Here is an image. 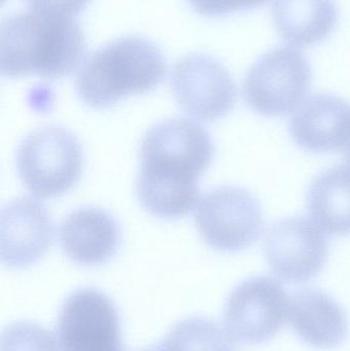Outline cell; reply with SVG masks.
Wrapping results in <instances>:
<instances>
[{
	"label": "cell",
	"mask_w": 350,
	"mask_h": 351,
	"mask_svg": "<svg viewBox=\"0 0 350 351\" xmlns=\"http://www.w3.org/2000/svg\"><path fill=\"white\" fill-rule=\"evenodd\" d=\"M195 223L203 241L224 253H236L254 245L263 230L258 200L242 188L223 186L199 198Z\"/></svg>",
	"instance_id": "cell-6"
},
{
	"label": "cell",
	"mask_w": 350,
	"mask_h": 351,
	"mask_svg": "<svg viewBox=\"0 0 350 351\" xmlns=\"http://www.w3.org/2000/svg\"><path fill=\"white\" fill-rule=\"evenodd\" d=\"M263 252L275 276L290 284H304L318 276L326 265L329 241L316 225L295 217L269 228Z\"/></svg>",
	"instance_id": "cell-10"
},
{
	"label": "cell",
	"mask_w": 350,
	"mask_h": 351,
	"mask_svg": "<svg viewBox=\"0 0 350 351\" xmlns=\"http://www.w3.org/2000/svg\"><path fill=\"white\" fill-rule=\"evenodd\" d=\"M168 73L160 47L139 36H125L88 56L76 77L79 98L92 108L158 88Z\"/></svg>",
	"instance_id": "cell-3"
},
{
	"label": "cell",
	"mask_w": 350,
	"mask_h": 351,
	"mask_svg": "<svg viewBox=\"0 0 350 351\" xmlns=\"http://www.w3.org/2000/svg\"><path fill=\"white\" fill-rule=\"evenodd\" d=\"M214 146L199 123L173 119L152 125L142 140L137 195L153 216L178 219L199 202V178L209 168Z\"/></svg>",
	"instance_id": "cell-1"
},
{
	"label": "cell",
	"mask_w": 350,
	"mask_h": 351,
	"mask_svg": "<svg viewBox=\"0 0 350 351\" xmlns=\"http://www.w3.org/2000/svg\"><path fill=\"white\" fill-rule=\"evenodd\" d=\"M0 351H59V344L47 328L31 322H18L2 332Z\"/></svg>",
	"instance_id": "cell-18"
},
{
	"label": "cell",
	"mask_w": 350,
	"mask_h": 351,
	"mask_svg": "<svg viewBox=\"0 0 350 351\" xmlns=\"http://www.w3.org/2000/svg\"><path fill=\"white\" fill-rule=\"evenodd\" d=\"M269 0H187L191 8L210 18L227 16L234 12H248L264 5Z\"/></svg>",
	"instance_id": "cell-19"
},
{
	"label": "cell",
	"mask_w": 350,
	"mask_h": 351,
	"mask_svg": "<svg viewBox=\"0 0 350 351\" xmlns=\"http://www.w3.org/2000/svg\"><path fill=\"white\" fill-rule=\"evenodd\" d=\"M308 213L321 230L350 234V165H338L316 176L308 190Z\"/></svg>",
	"instance_id": "cell-16"
},
{
	"label": "cell",
	"mask_w": 350,
	"mask_h": 351,
	"mask_svg": "<svg viewBox=\"0 0 350 351\" xmlns=\"http://www.w3.org/2000/svg\"><path fill=\"white\" fill-rule=\"evenodd\" d=\"M290 298L281 282L254 276L240 282L228 297L224 328L230 339L259 344L275 337L289 315Z\"/></svg>",
	"instance_id": "cell-7"
},
{
	"label": "cell",
	"mask_w": 350,
	"mask_h": 351,
	"mask_svg": "<svg viewBox=\"0 0 350 351\" xmlns=\"http://www.w3.org/2000/svg\"><path fill=\"white\" fill-rule=\"evenodd\" d=\"M171 86L181 108L205 123L226 117L238 97L236 82L227 68L205 53H192L177 62Z\"/></svg>",
	"instance_id": "cell-9"
},
{
	"label": "cell",
	"mask_w": 350,
	"mask_h": 351,
	"mask_svg": "<svg viewBox=\"0 0 350 351\" xmlns=\"http://www.w3.org/2000/svg\"><path fill=\"white\" fill-rule=\"evenodd\" d=\"M64 253L75 263L97 266L108 262L121 245V228L109 213L82 208L66 217L60 227Z\"/></svg>",
	"instance_id": "cell-12"
},
{
	"label": "cell",
	"mask_w": 350,
	"mask_h": 351,
	"mask_svg": "<svg viewBox=\"0 0 350 351\" xmlns=\"http://www.w3.org/2000/svg\"><path fill=\"white\" fill-rule=\"evenodd\" d=\"M350 125V105L334 95L318 94L301 105L290 121L299 147L314 152H341Z\"/></svg>",
	"instance_id": "cell-13"
},
{
	"label": "cell",
	"mask_w": 350,
	"mask_h": 351,
	"mask_svg": "<svg viewBox=\"0 0 350 351\" xmlns=\"http://www.w3.org/2000/svg\"><path fill=\"white\" fill-rule=\"evenodd\" d=\"M158 346L160 351H234L227 333L215 322L201 317L175 324Z\"/></svg>",
	"instance_id": "cell-17"
},
{
	"label": "cell",
	"mask_w": 350,
	"mask_h": 351,
	"mask_svg": "<svg viewBox=\"0 0 350 351\" xmlns=\"http://www.w3.org/2000/svg\"><path fill=\"white\" fill-rule=\"evenodd\" d=\"M31 10L55 16L73 18L88 5L90 0H27Z\"/></svg>",
	"instance_id": "cell-20"
},
{
	"label": "cell",
	"mask_w": 350,
	"mask_h": 351,
	"mask_svg": "<svg viewBox=\"0 0 350 351\" xmlns=\"http://www.w3.org/2000/svg\"><path fill=\"white\" fill-rule=\"evenodd\" d=\"M86 53V36L73 18L31 10L2 21L0 68L6 77H64L82 63Z\"/></svg>",
	"instance_id": "cell-2"
},
{
	"label": "cell",
	"mask_w": 350,
	"mask_h": 351,
	"mask_svg": "<svg viewBox=\"0 0 350 351\" xmlns=\"http://www.w3.org/2000/svg\"><path fill=\"white\" fill-rule=\"evenodd\" d=\"M0 256L10 268L36 263L53 243V225L38 200L21 197L6 204L0 217Z\"/></svg>",
	"instance_id": "cell-11"
},
{
	"label": "cell",
	"mask_w": 350,
	"mask_h": 351,
	"mask_svg": "<svg viewBox=\"0 0 350 351\" xmlns=\"http://www.w3.org/2000/svg\"><path fill=\"white\" fill-rule=\"evenodd\" d=\"M271 14L282 38L298 47L322 43L338 22L334 0H275Z\"/></svg>",
	"instance_id": "cell-15"
},
{
	"label": "cell",
	"mask_w": 350,
	"mask_h": 351,
	"mask_svg": "<svg viewBox=\"0 0 350 351\" xmlns=\"http://www.w3.org/2000/svg\"><path fill=\"white\" fill-rule=\"evenodd\" d=\"M312 78V68L303 53L292 47L271 49L247 73L245 101L259 114L285 117L303 104Z\"/></svg>",
	"instance_id": "cell-5"
},
{
	"label": "cell",
	"mask_w": 350,
	"mask_h": 351,
	"mask_svg": "<svg viewBox=\"0 0 350 351\" xmlns=\"http://www.w3.org/2000/svg\"><path fill=\"white\" fill-rule=\"evenodd\" d=\"M140 351H160V346L155 344V346H149V348H143Z\"/></svg>",
	"instance_id": "cell-22"
},
{
	"label": "cell",
	"mask_w": 350,
	"mask_h": 351,
	"mask_svg": "<svg viewBox=\"0 0 350 351\" xmlns=\"http://www.w3.org/2000/svg\"><path fill=\"white\" fill-rule=\"evenodd\" d=\"M21 181L37 198L63 195L79 181L84 154L79 141L68 130L55 125L29 134L16 152Z\"/></svg>",
	"instance_id": "cell-4"
},
{
	"label": "cell",
	"mask_w": 350,
	"mask_h": 351,
	"mask_svg": "<svg viewBox=\"0 0 350 351\" xmlns=\"http://www.w3.org/2000/svg\"><path fill=\"white\" fill-rule=\"evenodd\" d=\"M288 319L295 333L318 350L337 348L349 335V321L342 307L320 290L306 289L294 293Z\"/></svg>",
	"instance_id": "cell-14"
},
{
	"label": "cell",
	"mask_w": 350,
	"mask_h": 351,
	"mask_svg": "<svg viewBox=\"0 0 350 351\" xmlns=\"http://www.w3.org/2000/svg\"><path fill=\"white\" fill-rule=\"evenodd\" d=\"M57 333L61 351H125L118 311L97 289H78L68 296Z\"/></svg>",
	"instance_id": "cell-8"
},
{
	"label": "cell",
	"mask_w": 350,
	"mask_h": 351,
	"mask_svg": "<svg viewBox=\"0 0 350 351\" xmlns=\"http://www.w3.org/2000/svg\"><path fill=\"white\" fill-rule=\"evenodd\" d=\"M341 152L345 154V158H347V162L350 165V125L349 128V131L347 133V138H345V144H343L342 149Z\"/></svg>",
	"instance_id": "cell-21"
}]
</instances>
